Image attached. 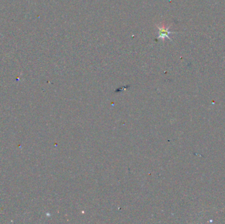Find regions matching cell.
<instances>
[{
    "label": "cell",
    "instance_id": "1",
    "mask_svg": "<svg viewBox=\"0 0 225 224\" xmlns=\"http://www.w3.org/2000/svg\"><path fill=\"white\" fill-rule=\"evenodd\" d=\"M158 38L163 40H165V38H168L170 40V35L173 34L172 32L169 31V27H166V26L162 24L158 26Z\"/></svg>",
    "mask_w": 225,
    "mask_h": 224
}]
</instances>
